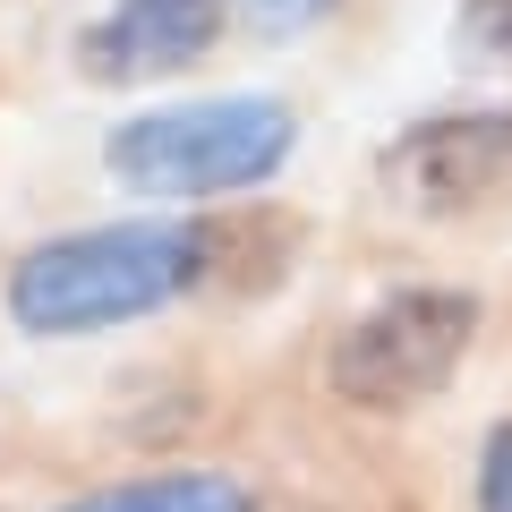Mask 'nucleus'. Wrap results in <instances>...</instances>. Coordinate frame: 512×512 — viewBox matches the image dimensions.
I'll return each instance as SVG.
<instances>
[{"label":"nucleus","instance_id":"3","mask_svg":"<svg viewBox=\"0 0 512 512\" xmlns=\"http://www.w3.org/2000/svg\"><path fill=\"white\" fill-rule=\"evenodd\" d=\"M470 333H478L470 291H393L333 342V393L359 410H410L453 384V367L470 359Z\"/></svg>","mask_w":512,"mask_h":512},{"label":"nucleus","instance_id":"2","mask_svg":"<svg viewBox=\"0 0 512 512\" xmlns=\"http://www.w3.org/2000/svg\"><path fill=\"white\" fill-rule=\"evenodd\" d=\"M291 103L274 94H205V103H171V111H137L111 128V180L128 197L180 205V197H231V188L274 180L291 154Z\"/></svg>","mask_w":512,"mask_h":512},{"label":"nucleus","instance_id":"9","mask_svg":"<svg viewBox=\"0 0 512 512\" xmlns=\"http://www.w3.org/2000/svg\"><path fill=\"white\" fill-rule=\"evenodd\" d=\"M239 9H248L256 26H274V35H291V26H308L316 9H325V0H239Z\"/></svg>","mask_w":512,"mask_h":512},{"label":"nucleus","instance_id":"1","mask_svg":"<svg viewBox=\"0 0 512 512\" xmlns=\"http://www.w3.org/2000/svg\"><path fill=\"white\" fill-rule=\"evenodd\" d=\"M205 265H214V231L197 222H103V231L43 239L9 274V316L26 333L77 342V333H111L188 299Z\"/></svg>","mask_w":512,"mask_h":512},{"label":"nucleus","instance_id":"5","mask_svg":"<svg viewBox=\"0 0 512 512\" xmlns=\"http://www.w3.org/2000/svg\"><path fill=\"white\" fill-rule=\"evenodd\" d=\"M231 0H111L103 18L77 35V69L103 86H137V77H171L188 60L214 52Z\"/></svg>","mask_w":512,"mask_h":512},{"label":"nucleus","instance_id":"6","mask_svg":"<svg viewBox=\"0 0 512 512\" xmlns=\"http://www.w3.org/2000/svg\"><path fill=\"white\" fill-rule=\"evenodd\" d=\"M60 512H256V495L222 470H163V478H128V487L77 495Z\"/></svg>","mask_w":512,"mask_h":512},{"label":"nucleus","instance_id":"4","mask_svg":"<svg viewBox=\"0 0 512 512\" xmlns=\"http://www.w3.org/2000/svg\"><path fill=\"white\" fill-rule=\"evenodd\" d=\"M384 188L410 214H470L512 188V103L495 111H436L384 146Z\"/></svg>","mask_w":512,"mask_h":512},{"label":"nucleus","instance_id":"7","mask_svg":"<svg viewBox=\"0 0 512 512\" xmlns=\"http://www.w3.org/2000/svg\"><path fill=\"white\" fill-rule=\"evenodd\" d=\"M453 52L470 60V69H512V0H461Z\"/></svg>","mask_w":512,"mask_h":512},{"label":"nucleus","instance_id":"8","mask_svg":"<svg viewBox=\"0 0 512 512\" xmlns=\"http://www.w3.org/2000/svg\"><path fill=\"white\" fill-rule=\"evenodd\" d=\"M478 512H512V419L487 436L478 453Z\"/></svg>","mask_w":512,"mask_h":512}]
</instances>
